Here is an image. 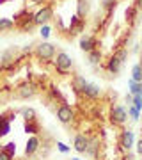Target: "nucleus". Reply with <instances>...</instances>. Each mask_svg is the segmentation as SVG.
<instances>
[{"instance_id": "nucleus-21", "label": "nucleus", "mask_w": 142, "mask_h": 160, "mask_svg": "<svg viewBox=\"0 0 142 160\" xmlns=\"http://www.w3.org/2000/svg\"><path fill=\"white\" fill-rule=\"evenodd\" d=\"M131 80L142 82V66L140 64H135V66H133V69H131Z\"/></svg>"}, {"instance_id": "nucleus-17", "label": "nucleus", "mask_w": 142, "mask_h": 160, "mask_svg": "<svg viewBox=\"0 0 142 160\" xmlns=\"http://www.w3.org/2000/svg\"><path fill=\"white\" fill-rule=\"evenodd\" d=\"M128 87H130V94L131 96H142V82L130 80V82H128Z\"/></svg>"}, {"instance_id": "nucleus-7", "label": "nucleus", "mask_w": 142, "mask_h": 160, "mask_svg": "<svg viewBox=\"0 0 142 160\" xmlns=\"http://www.w3.org/2000/svg\"><path fill=\"white\" fill-rule=\"evenodd\" d=\"M16 25L23 30V32L30 30V29H32V27L36 25V22H34V14H32V12H28V14L25 12V16H23V18H16Z\"/></svg>"}, {"instance_id": "nucleus-31", "label": "nucleus", "mask_w": 142, "mask_h": 160, "mask_svg": "<svg viewBox=\"0 0 142 160\" xmlns=\"http://www.w3.org/2000/svg\"><path fill=\"white\" fill-rule=\"evenodd\" d=\"M57 148H59V151H62V153H68L69 151V148L64 142H57Z\"/></svg>"}, {"instance_id": "nucleus-15", "label": "nucleus", "mask_w": 142, "mask_h": 160, "mask_svg": "<svg viewBox=\"0 0 142 160\" xmlns=\"http://www.w3.org/2000/svg\"><path fill=\"white\" fill-rule=\"evenodd\" d=\"M16 48H9V50H6L4 53H2V68H7L9 64L14 61V53H16Z\"/></svg>"}, {"instance_id": "nucleus-19", "label": "nucleus", "mask_w": 142, "mask_h": 160, "mask_svg": "<svg viewBox=\"0 0 142 160\" xmlns=\"http://www.w3.org/2000/svg\"><path fill=\"white\" fill-rule=\"evenodd\" d=\"M137 14H139V9H137L135 6H130L126 9V22L133 25V23L137 22Z\"/></svg>"}, {"instance_id": "nucleus-10", "label": "nucleus", "mask_w": 142, "mask_h": 160, "mask_svg": "<svg viewBox=\"0 0 142 160\" xmlns=\"http://www.w3.org/2000/svg\"><path fill=\"white\" fill-rule=\"evenodd\" d=\"M14 119V114H4L0 116V137L7 135L11 132V121Z\"/></svg>"}, {"instance_id": "nucleus-9", "label": "nucleus", "mask_w": 142, "mask_h": 160, "mask_svg": "<svg viewBox=\"0 0 142 160\" xmlns=\"http://www.w3.org/2000/svg\"><path fill=\"white\" fill-rule=\"evenodd\" d=\"M89 142H91L89 137H85L84 133H76V135H75V141H73V146L78 153H85L87 148H89Z\"/></svg>"}, {"instance_id": "nucleus-36", "label": "nucleus", "mask_w": 142, "mask_h": 160, "mask_svg": "<svg viewBox=\"0 0 142 160\" xmlns=\"http://www.w3.org/2000/svg\"><path fill=\"white\" fill-rule=\"evenodd\" d=\"M71 160H80V158H71Z\"/></svg>"}, {"instance_id": "nucleus-29", "label": "nucleus", "mask_w": 142, "mask_h": 160, "mask_svg": "<svg viewBox=\"0 0 142 160\" xmlns=\"http://www.w3.org/2000/svg\"><path fill=\"white\" fill-rule=\"evenodd\" d=\"M41 36H43V38H48V36H50V27H48V25H43V27H41Z\"/></svg>"}, {"instance_id": "nucleus-6", "label": "nucleus", "mask_w": 142, "mask_h": 160, "mask_svg": "<svg viewBox=\"0 0 142 160\" xmlns=\"http://www.w3.org/2000/svg\"><path fill=\"white\" fill-rule=\"evenodd\" d=\"M34 94H36V86L34 84H28V82L16 89V96L20 100H28V98H32Z\"/></svg>"}, {"instance_id": "nucleus-25", "label": "nucleus", "mask_w": 142, "mask_h": 160, "mask_svg": "<svg viewBox=\"0 0 142 160\" xmlns=\"http://www.w3.org/2000/svg\"><path fill=\"white\" fill-rule=\"evenodd\" d=\"M131 105L140 112L142 110V96H131Z\"/></svg>"}, {"instance_id": "nucleus-27", "label": "nucleus", "mask_w": 142, "mask_h": 160, "mask_svg": "<svg viewBox=\"0 0 142 160\" xmlns=\"http://www.w3.org/2000/svg\"><path fill=\"white\" fill-rule=\"evenodd\" d=\"M2 149H4V151H7L11 157H14V153H16V144H14V142H9V144H6Z\"/></svg>"}, {"instance_id": "nucleus-24", "label": "nucleus", "mask_w": 142, "mask_h": 160, "mask_svg": "<svg viewBox=\"0 0 142 160\" xmlns=\"http://www.w3.org/2000/svg\"><path fill=\"white\" fill-rule=\"evenodd\" d=\"M22 112H23V116H25V121H34L36 119V110L34 109H23Z\"/></svg>"}, {"instance_id": "nucleus-2", "label": "nucleus", "mask_w": 142, "mask_h": 160, "mask_svg": "<svg viewBox=\"0 0 142 160\" xmlns=\"http://www.w3.org/2000/svg\"><path fill=\"white\" fill-rule=\"evenodd\" d=\"M55 68H57V71L59 73H68L69 69H71V66H73V61H71V57H69L66 52H59L55 55Z\"/></svg>"}, {"instance_id": "nucleus-14", "label": "nucleus", "mask_w": 142, "mask_h": 160, "mask_svg": "<svg viewBox=\"0 0 142 160\" xmlns=\"http://www.w3.org/2000/svg\"><path fill=\"white\" fill-rule=\"evenodd\" d=\"M37 148H39V139L36 137V135H32V137L27 141V146H25V155H34L36 151H37Z\"/></svg>"}, {"instance_id": "nucleus-33", "label": "nucleus", "mask_w": 142, "mask_h": 160, "mask_svg": "<svg viewBox=\"0 0 142 160\" xmlns=\"http://www.w3.org/2000/svg\"><path fill=\"white\" fill-rule=\"evenodd\" d=\"M135 7L139 11H142V0H135Z\"/></svg>"}, {"instance_id": "nucleus-1", "label": "nucleus", "mask_w": 142, "mask_h": 160, "mask_svg": "<svg viewBox=\"0 0 142 160\" xmlns=\"http://www.w3.org/2000/svg\"><path fill=\"white\" fill-rule=\"evenodd\" d=\"M126 55H128L126 48H119L117 52H114L112 57L108 59V62H107V69H108L112 75L119 73V71H121V66H123V62H125V59H126Z\"/></svg>"}, {"instance_id": "nucleus-12", "label": "nucleus", "mask_w": 142, "mask_h": 160, "mask_svg": "<svg viewBox=\"0 0 142 160\" xmlns=\"http://www.w3.org/2000/svg\"><path fill=\"white\" fill-rule=\"evenodd\" d=\"M119 144H121V148H123V149L130 151L131 146H133V132H130V130H123Z\"/></svg>"}, {"instance_id": "nucleus-5", "label": "nucleus", "mask_w": 142, "mask_h": 160, "mask_svg": "<svg viewBox=\"0 0 142 160\" xmlns=\"http://www.w3.org/2000/svg\"><path fill=\"white\" fill-rule=\"evenodd\" d=\"M57 118H59V121H61V123L68 125V123H71V121L75 119V112H73V109H71L69 105L62 103V105L57 109Z\"/></svg>"}, {"instance_id": "nucleus-4", "label": "nucleus", "mask_w": 142, "mask_h": 160, "mask_svg": "<svg viewBox=\"0 0 142 160\" xmlns=\"http://www.w3.org/2000/svg\"><path fill=\"white\" fill-rule=\"evenodd\" d=\"M126 119H128V112H126L125 107H121V105L112 107V110H110V121H112L114 125H125Z\"/></svg>"}, {"instance_id": "nucleus-32", "label": "nucleus", "mask_w": 142, "mask_h": 160, "mask_svg": "<svg viewBox=\"0 0 142 160\" xmlns=\"http://www.w3.org/2000/svg\"><path fill=\"white\" fill-rule=\"evenodd\" d=\"M137 153L142 155V137L139 139V142H137Z\"/></svg>"}, {"instance_id": "nucleus-20", "label": "nucleus", "mask_w": 142, "mask_h": 160, "mask_svg": "<svg viewBox=\"0 0 142 160\" xmlns=\"http://www.w3.org/2000/svg\"><path fill=\"white\" fill-rule=\"evenodd\" d=\"M25 132L27 133H37L39 132V125H37V121H25Z\"/></svg>"}, {"instance_id": "nucleus-30", "label": "nucleus", "mask_w": 142, "mask_h": 160, "mask_svg": "<svg viewBox=\"0 0 142 160\" xmlns=\"http://www.w3.org/2000/svg\"><path fill=\"white\" fill-rule=\"evenodd\" d=\"M0 160H12V157L7 151H4V149H0Z\"/></svg>"}, {"instance_id": "nucleus-18", "label": "nucleus", "mask_w": 142, "mask_h": 160, "mask_svg": "<svg viewBox=\"0 0 142 160\" xmlns=\"http://www.w3.org/2000/svg\"><path fill=\"white\" fill-rule=\"evenodd\" d=\"M89 12V2L87 0H78V11H76V16L84 20Z\"/></svg>"}, {"instance_id": "nucleus-34", "label": "nucleus", "mask_w": 142, "mask_h": 160, "mask_svg": "<svg viewBox=\"0 0 142 160\" xmlns=\"http://www.w3.org/2000/svg\"><path fill=\"white\" fill-rule=\"evenodd\" d=\"M32 2H34V4H43L45 0H32Z\"/></svg>"}, {"instance_id": "nucleus-35", "label": "nucleus", "mask_w": 142, "mask_h": 160, "mask_svg": "<svg viewBox=\"0 0 142 160\" xmlns=\"http://www.w3.org/2000/svg\"><path fill=\"white\" fill-rule=\"evenodd\" d=\"M6 2H7V0H0V4H6Z\"/></svg>"}, {"instance_id": "nucleus-13", "label": "nucleus", "mask_w": 142, "mask_h": 160, "mask_svg": "<svg viewBox=\"0 0 142 160\" xmlns=\"http://www.w3.org/2000/svg\"><path fill=\"white\" fill-rule=\"evenodd\" d=\"M82 94L84 96H87V98H91V100H96L100 94H101V89L98 86H94V84H85V87H84V91H82Z\"/></svg>"}, {"instance_id": "nucleus-11", "label": "nucleus", "mask_w": 142, "mask_h": 160, "mask_svg": "<svg viewBox=\"0 0 142 160\" xmlns=\"http://www.w3.org/2000/svg\"><path fill=\"white\" fill-rule=\"evenodd\" d=\"M98 46V41L96 38H92V36H84L82 39H80V48L84 52H87V53H91L92 50H96Z\"/></svg>"}, {"instance_id": "nucleus-28", "label": "nucleus", "mask_w": 142, "mask_h": 160, "mask_svg": "<svg viewBox=\"0 0 142 160\" xmlns=\"http://www.w3.org/2000/svg\"><path fill=\"white\" fill-rule=\"evenodd\" d=\"M128 114L131 116V119H133V121H137V119H139V116H140V112H139L133 105H130V107H128Z\"/></svg>"}, {"instance_id": "nucleus-3", "label": "nucleus", "mask_w": 142, "mask_h": 160, "mask_svg": "<svg viewBox=\"0 0 142 160\" xmlns=\"http://www.w3.org/2000/svg\"><path fill=\"white\" fill-rule=\"evenodd\" d=\"M36 53H37V57L41 61H50V59L55 57V46L51 43H41L36 48Z\"/></svg>"}, {"instance_id": "nucleus-22", "label": "nucleus", "mask_w": 142, "mask_h": 160, "mask_svg": "<svg viewBox=\"0 0 142 160\" xmlns=\"http://www.w3.org/2000/svg\"><path fill=\"white\" fill-rule=\"evenodd\" d=\"M12 27H14V22H12V20H7V18H0V32L11 30Z\"/></svg>"}, {"instance_id": "nucleus-8", "label": "nucleus", "mask_w": 142, "mask_h": 160, "mask_svg": "<svg viewBox=\"0 0 142 160\" xmlns=\"http://www.w3.org/2000/svg\"><path fill=\"white\" fill-rule=\"evenodd\" d=\"M51 16H53L51 6H45L39 12H37V14H34V22H36V25H45Z\"/></svg>"}, {"instance_id": "nucleus-16", "label": "nucleus", "mask_w": 142, "mask_h": 160, "mask_svg": "<svg viewBox=\"0 0 142 160\" xmlns=\"http://www.w3.org/2000/svg\"><path fill=\"white\" fill-rule=\"evenodd\" d=\"M71 84H73V89L75 91H78V92H82L84 91V87H85V78L82 77V75H75L73 77V80H71Z\"/></svg>"}, {"instance_id": "nucleus-26", "label": "nucleus", "mask_w": 142, "mask_h": 160, "mask_svg": "<svg viewBox=\"0 0 142 160\" xmlns=\"http://www.w3.org/2000/svg\"><path fill=\"white\" fill-rule=\"evenodd\" d=\"M96 151H98V142H96V141H91V142H89V148H87V151H85V153L94 157V155H96Z\"/></svg>"}, {"instance_id": "nucleus-23", "label": "nucleus", "mask_w": 142, "mask_h": 160, "mask_svg": "<svg viewBox=\"0 0 142 160\" xmlns=\"http://www.w3.org/2000/svg\"><path fill=\"white\" fill-rule=\"evenodd\" d=\"M100 61H101V52L96 48V50H92L91 53H89V62H91V64H98Z\"/></svg>"}]
</instances>
